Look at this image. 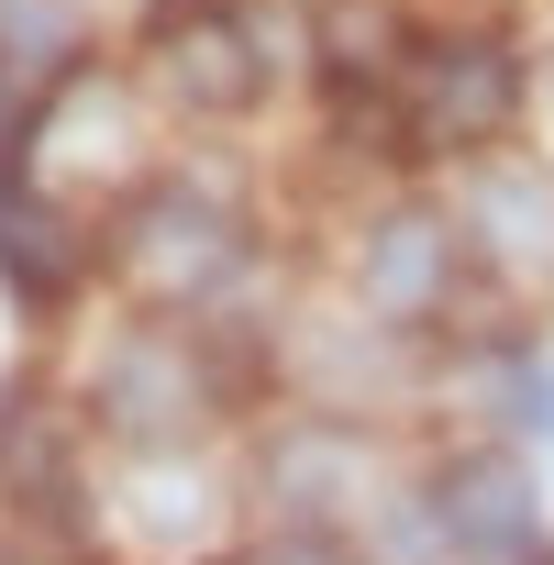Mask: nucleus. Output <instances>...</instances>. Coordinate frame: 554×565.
I'll list each match as a JSON object with an SVG mask.
<instances>
[{"mask_svg": "<svg viewBox=\"0 0 554 565\" xmlns=\"http://www.w3.org/2000/svg\"><path fill=\"white\" fill-rule=\"evenodd\" d=\"M12 122H23V100H0V145H12Z\"/></svg>", "mask_w": 554, "mask_h": 565, "instance_id": "8", "label": "nucleus"}, {"mask_svg": "<svg viewBox=\"0 0 554 565\" xmlns=\"http://www.w3.org/2000/svg\"><path fill=\"white\" fill-rule=\"evenodd\" d=\"M167 78L189 89V100H255V45H244V23H178L167 34Z\"/></svg>", "mask_w": 554, "mask_h": 565, "instance_id": "3", "label": "nucleus"}, {"mask_svg": "<svg viewBox=\"0 0 554 565\" xmlns=\"http://www.w3.org/2000/svg\"><path fill=\"white\" fill-rule=\"evenodd\" d=\"M255 565H344V554H333V532H289V543H266Z\"/></svg>", "mask_w": 554, "mask_h": 565, "instance_id": "7", "label": "nucleus"}, {"mask_svg": "<svg viewBox=\"0 0 554 565\" xmlns=\"http://www.w3.org/2000/svg\"><path fill=\"white\" fill-rule=\"evenodd\" d=\"M366 289H377V311H433L455 289V233L433 211H388L366 244Z\"/></svg>", "mask_w": 554, "mask_h": 565, "instance_id": "2", "label": "nucleus"}, {"mask_svg": "<svg viewBox=\"0 0 554 565\" xmlns=\"http://www.w3.org/2000/svg\"><path fill=\"white\" fill-rule=\"evenodd\" d=\"M0 45H12V56H67L78 12H67V0H0Z\"/></svg>", "mask_w": 554, "mask_h": 565, "instance_id": "6", "label": "nucleus"}, {"mask_svg": "<svg viewBox=\"0 0 554 565\" xmlns=\"http://www.w3.org/2000/svg\"><path fill=\"white\" fill-rule=\"evenodd\" d=\"M444 510H455V532H466V543H488V554H499V543H521L532 488H521V466H510V455H488V466H466V477H455V499H444Z\"/></svg>", "mask_w": 554, "mask_h": 565, "instance_id": "5", "label": "nucleus"}, {"mask_svg": "<svg viewBox=\"0 0 554 565\" xmlns=\"http://www.w3.org/2000/svg\"><path fill=\"white\" fill-rule=\"evenodd\" d=\"M0 266H12L23 289H67V277H78L67 222H56V211H34V200L12 189V167H0Z\"/></svg>", "mask_w": 554, "mask_h": 565, "instance_id": "4", "label": "nucleus"}, {"mask_svg": "<svg viewBox=\"0 0 554 565\" xmlns=\"http://www.w3.org/2000/svg\"><path fill=\"white\" fill-rule=\"evenodd\" d=\"M510 100H521V56H510V45H433V56H422V134H433V145L499 134Z\"/></svg>", "mask_w": 554, "mask_h": 565, "instance_id": "1", "label": "nucleus"}]
</instances>
